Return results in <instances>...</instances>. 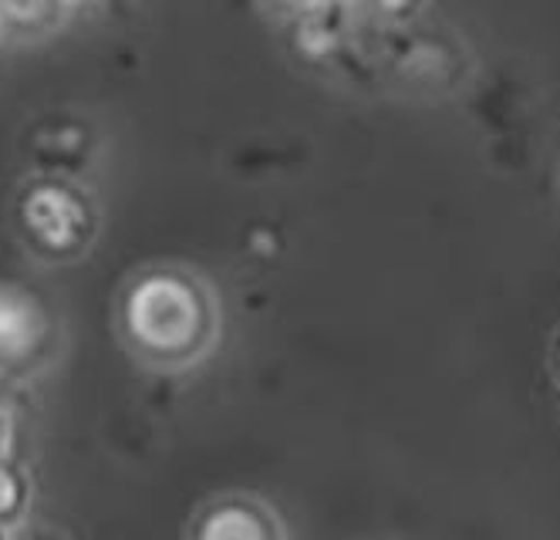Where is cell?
I'll return each mask as SVG.
<instances>
[{"instance_id":"6da1fadb","label":"cell","mask_w":560,"mask_h":540,"mask_svg":"<svg viewBox=\"0 0 560 540\" xmlns=\"http://www.w3.org/2000/svg\"><path fill=\"white\" fill-rule=\"evenodd\" d=\"M115 321L126 348L142 365L179 371L213 352L223 314L217 290L196 271L155 264L129 277Z\"/></svg>"},{"instance_id":"7a4b0ae2","label":"cell","mask_w":560,"mask_h":540,"mask_svg":"<svg viewBox=\"0 0 560 540\" xmlns=\"http://www.w3.org/2000/svg\"><path fill=\"white\" fill-rule=\"evenodd\" d=\"M14 230L37 261L71 264L92 251L98 206L71 176L31 173L14 196Z\"/></svg>"},{"instance_id":"3957f363","label":"cell","mask_w":560,"mask_h":540,"mask_svg":"<svg viewBox=\"0 0 560 540\" xmlns=\"http://www.w3.org/2000/svg\"><path fill=\"white\" fill-rule=\"evenodd\" d=\"M55 345L51 311L27 287H0V368L27 371L45 361Z\"/></svg>"},{"instance_id":"277c9868","label":"cell","mask_w":560,"mask_h":540,"mask_svg":"<svg viewBox=\"0 0 560 540\" xmlns=\"http://www.w3.org/2000/svg\"><path fill=\"white\" fill-rule=\"evenodd\" d=\"M186 540H288V530L260 496L220 493L196 510Z\"/></svg>"},{"instance_id":"5b68a950","label":"cell","mask_w":560,"mask_h":540,"mask_svg":"<svg viewBox=\"0 0 560 540\" xmlns=\"http://www.w3.org/2000/svg\"><path fill=\"white\" fill-rule=\"evenodd\" d=\"M365 24L369 18L358 0H325L291 18V45L307 61H331L354 48Z\"/></svg>"},{"instance_id":"8992f818","label":"cell","mask_w":560,"mask_h":540,"mask_svg":"<svg viewBox=\"0 0 560 540\" xmlns=\"http://www.w3.org/2000/svg\"><path fill=\"white\" fill-rule=\"evenodd\" d=\"M385 55L388 65L409 78L412 85H429V89H446L456 85L459 78V51L450 48L443 37H432V34H409V27L402 31H385Z\"/></svg>"},{"instance_id":"52a82bcc","label":"cell","mask_w":560,"mask_h":540,"mask_svg":"<svg viewBox=\"0 0 560 540\" xmlns=\"http://www.w3.org/2000/svg\"><path fill=\"white\" fill-rule=\"evenodd\" d=\"M95 149L92 126L71 115H51L27 133V152L37 170L45 176H71L89 165V156Z\"/></svg>"},{"instance_id":"ba28073f","label":"cell","mask_w":560,"mask_h":540,"mask_svg":"<svg viewBox=\"0 0 560 540\" xmlns=\"http://www.w3.org/2000/svg\"><path fill=\"white\" fill-rule=\"evenodd\" d=\"M74 0H0V31L45 34L71 14Z\"/></svg>"},{"instance_id":"9c48e42d","label":"cell","mask_w":560,"mask_h":540,"mask_svg":"<svg viewBox=\"0 0 560 540\" xmlns=\"http://www.w3.org/2000/svg\"><path fill=\"white\" fill-rule=\"evenodd\" d=\"M358 4H362L365 18L375 27L402 31V27H412L416 24V18L425 8V0H358Z\"/></svg>"},{"instance_id":"30bf717a","label":"cell","mask_w":560,"mask_h":540,"mask_svg":"<svg viewBox=\"0 0 560 540\" xmlns=\"http://www.w3.org/2000/svg\"><path fill=\"white\" fill-rule=\"evenodd\" d=\"M11 540H61V533L51 530V527H42V524H27V527H21Z\"/></svg>"},{"instance_id":"8fae6325","label":"cell","mask_w":560,"mask_h":540,"mask_svg":"<svg viewBox=\"0 0 560 540\" xmlns=\"http://www.w3.org/2000/svg\"><path fill=\"white\" fill-rule=\"evenodd\" d=\"M270 4L277 11H284L288 18H298V14H304V11H311L317 4H325V0H270Z\"/></svg>"},{"instance_id":"7c38bea8","label":"cell","mask_w":560,"mask_h":540,"mask_svg":"<svg viewBox=\"0 0 560 540\" xmlns=\"http://www.w3.org/2000/svg\"><path fill=\"white\" fill-rule=\"evenodd\" d=\"M74 4H82V0H74Z\"/></svg>"},{"instance_id":"4fadbf2b","label":"cell","mask_w":560,"mask_h":540,"mask_svg":"<svg viewBox=\"0 0 560 540\" xmlns=\"http://www.w3.org/2000/svg\"><path fill=\"white\" fill-rule=\"evenodd\" d=\"M557 361H560V352H557Z\"/></svg>"}]
</instances>
